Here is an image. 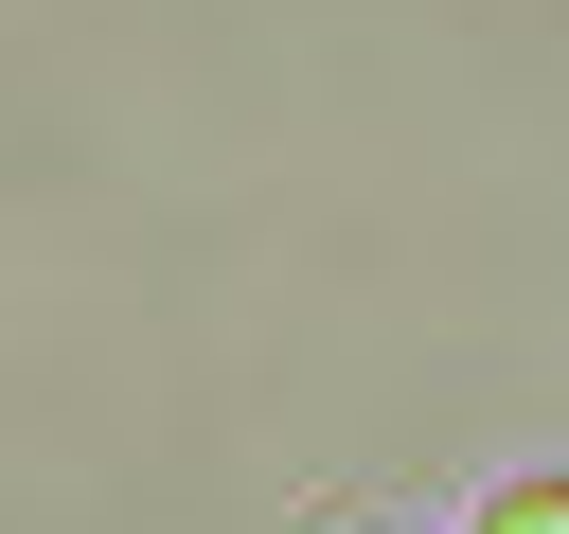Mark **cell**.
Masks as SVG:
<instances>
[{"label":"cell","mask_w":569,"mask_h":534,"mask_svg":"<svg viewBox=\"0 0 569 534\" xmlns=\"http://www.w3.org/2000/svg\"><path fill=\"white\" fill-rule=\"evenodd\" d=\"M480 534H569V481H516V498H498Z\"/></svg>","instance_id":"6da1fadb"}]
</instances>
